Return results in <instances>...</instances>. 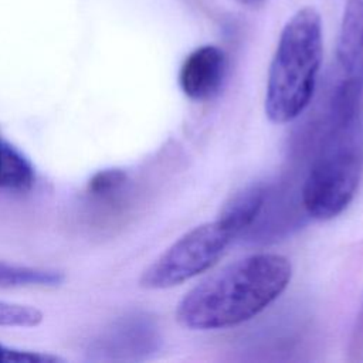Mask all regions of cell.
Masks as SVG:
<instances>
[{
	"mask_svg": "<svg viewBox=\"0 0 363 363\" xmlns=\"http://www.w3.org/2000/svg\"><path fill=\"white\" fill-rule=\"evenodd\" d=\"M235 1L247 9H258L265 3V0H235Z\"/></svg>",
	"mask_w": 363,
	"mask_h": 363,
	"instance_id": "5bb4252c",
	"label": "cell"
},
{
	"mask_svg": "<svg viewBox=\"0 0 363 363\" xmlns=\"http://www.w3.org/2000/svg\"><path fill=\"white\" fill-rule=\"evenodd\" d=\"M268 200V187L264 183H254L238 193L224 204L217 220L234 235L238 237L254 225L261 216Z\"/></svg>",
	"mask_w": 363,
	"mask_h": 363,
	"instance_id": "ba28073f",
	"label": "cell"
},
{
	"mask_svg": "<svg viewBox=\"0 0 363 363\" xmlns=\"http://www.w3.org/2000/svg\"><path fill=\"white\" fill-rule=\"evenodd\" d=\"M328 121L360 115L363 96V0H347L335 45Z\"/></svg>",
	"mask_w": 363,
	"mask_h": 363,
	"instance_id": "5b68a950",
	"label": "cell"
},
{
	"mask_svg": "<svg viewBox=\"0 0 363 363\" xmlns=\"http://www.w3.org/2000/svg\"><path fill=\"white\" fill-rule=\"evenodd\" d=\"M323 55V26L313 6L299 7L281 30L264 98L267 118L277 125L296 119L309 105Z\"/></svg>",
	"mask_w": 363,
	"mask_h": 363,
	"instance_id": "7a4b0ae2",
	"label": "cell"
},
{
	"mask_svg": "<svg viewBox=\"0 0 363 363\" xmlns=\"http://www.w3.org/2000/svg\"><path fill=\"white\" fill-rule=\"evenodd\" d=\"M64 281V274L55 269L16 265L0 261V288H54Z\"/></svg>",
	"mask_w": 363,
	"mask_h": 363,
	"instance_id": "30bf717a",
	"label": "cell"
},
{
	"mask_svg": "<svg viewBox=\"0 0 363 363\" xmlns=\"http://www.w3.org/2000/svg\"><path fill=\"white\" fill-rule=\"evenodd\" d=\"M43 322V312L35 306L0 301V326L33 328Z\"/></svg>",
	"mask_w": 363,
	"mask_h": 363,
	"instance_id": "8fae6325",
	"label": "cell"
},
{
	"mask_svg": "<svg viewBox=\"0 0 363 363\" xmlns=\"http://www.w3.org/2000/svg\"><path fill=\"white\" fill-rule=\"evenodd\" d=\"M155 322L142 313L123 316L106 328L89 346L92 360H138L156 350Z\"/></svg>",
	"mask_w": 363,
	"mask_h": 363,
	"instance_id": "8992f818",
	"label": "cell"
},
{
	"mask_svg": "<svg viewBox=\"0 0 363 363\" xmlns=\"http://www.w3.org/2000/svg\"><path fill=\"white\" fill-rule=\"evenodd\" d=\"M228 69L227 55L214 44H204L187 54L179 69V86L191 101L206 102L217 96Z\"/></svg>",
	"mask_w": 363,
	"mask_h": 363,
	"instance_id": "52a82bcc",
	"label": "cell"
},
{
	"mask_svg": "<svg viewBox=\"0 0 363 363\" xmlns=\"http://www.w3.org/2000/svg\"><path fill=\"white\" fill-rule=\"evenodd\" d=\"M64 362L60 356L24 349L9 347L0 343V363H58Z\"/></svg>",
	"mask_w": 363,
	"mask_h": 363,
	"instance_id": "4fadbf2b",
	"label": "cell"
},
{
	"mask_svg": "<svg viewBox=\"0 0 363 363\" xmlns=\"http://www.w3.org/2000/svg\"><path fill=\"white\" fill-rule=\"evenodd\" d=\"M35 173L31 162L0 136V189L27 191L33 187Z\"/></svg>",
	"mask_w": 363,
	"mask_h": 363,
	"instance_id": "9c48e42d",
	"label": "cell"
},
{
	"mask_svg": "<svg viewBox=\"0 0 363 363\" xmlns=\"http://www.w3.org/2000/svg\"><path fill=\"white\" fill-rule=\"evenodd\" d=\"M363 177L362 116L328 121L326 133L302 186L308 216L328 221L342 214Z\"/></svg>",
	"mask_w": 363,
	"mask_h": 363,
	"instance_id": "3957f363",
	"label": "cell"
},
{
	"mask_svg": "<svg viewBox=\"0 0 363 363\" xmlns=\"http://www.w3.org/2000/svg\"><path fill=\"white\" fill-rule=\"evenodd\" d=\"M128 180V173L123 169L98 170L88 182V193L96 197H105L119 190Z\"/></svg>",
	"mask_w": 363,
	"mask_h": 363,
	"instance_id": "7c38bea8",
	"label": "cell"
},
{
	"mask_svg": "<svg viewBox=\"0 0 363 363\" xmlns=\"http://www.w3.org/2000/svg\"><path fill=\"white\" fill-rule=\"evenodd\" d=\"M292 278L291 261L275 252L237 259L193 286L177 303L176 319L190 330L241 325L275 302Z\"/></svg>",
	"mask_w": 363,
	"mask_h": 363,
	"instance_id": "6da1fadb",
	"label": "cell"
},
{
	"mask_svg": "<svg viewBox=\"0 0 363 363\" xmlns=\"http://www.w3.org/2000/svg\"><path fill=\"white\" fill-rule=\"evenodd\" d=\"M235 237L216 218L177 238L140 275L146 289H167L211 268Z\"/></svg>",
	"mask_w": 363,
	"mask_h": 363,
	"instance_id": "277c9868",
	"label": "cell"
}]
</instances>
